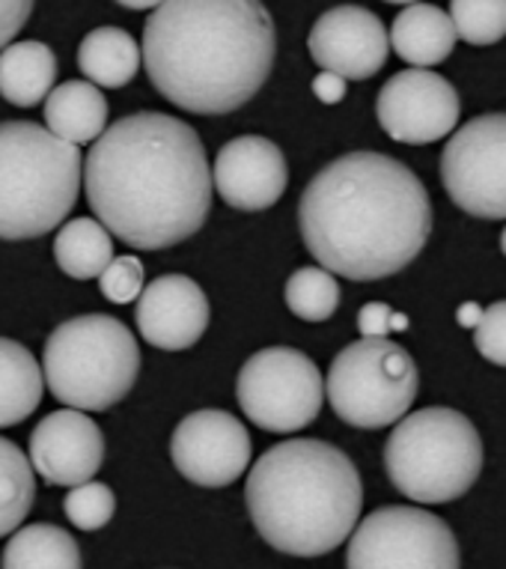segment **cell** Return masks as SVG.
<instances>
[{
  "label": "cell",
  "instance_id": "6da1fadb",
  "mask_svg": "<svg viewBox=\"0 0 506 569\" xmlns=\"http://www.w3.org/2000/svg\"><path fill=\"white\" fill-rule=\"evenodd\" d=\"M87 200L104 230L138 251H164L206 224L212 168L188 122L159 111L122 117L84 159Z\"/></svg>",
  "mask_w": 506,
  "mask_h": 569
},
{
  "label": "cell",
  "instance_id": "7a4b0ae2",
  "mask_svg": "<svg viewBox=\"0 0 506 569\" xmlns=\"http://www.w3.org/2000/svg\"><path fill=\"white\" fill-rule=\"evenodd\" d=\"M301 239L322 269L382 280L426 248L432 203L412 168L382 152H348L310 179L298 203Z\"/></svg>",
  "mask_w": 506,
  "mask_h": 569
},
{
  "label": "cell",
  "instance_id": "3957f363",
  "mask_svg": "<svg viewBox=\"0 0 506 569\" xmlns=\"http://www.w3.org/2000/svg\"><path fill=\"white\" fill-rule=\"evenodd\" d=\"M277 30L263 0H164L143 28L152 87L188 113L221 117L263 90Z\"/></svg>",
  "mask_w": 506,
  "mask_h": 569
},
{
  "label": "cell",
  "instance_id": "277c9868",
  "mask_svg": "<svg viewBox=\"0 0 506 569\" xmlns=\"http://www.w3.org/2000/svg\"><path fill=\"white\" fill-rule=\"evenodd\" d=\"M247 513L272 549L320 558L348 540L364 507L355 462L320 439H290L265 450L244 486Z\"/></svg>",
  "mask_w": 506,
  "mask_h": 569
},
{
  "label": "cell",
  "instance_id": "5b68a950",
  "mask_svg": "<svg viewBox=\"0 0 506 569\" xmlns=\"http://www.w3.org/2000/svg\"><path fill=\"white\" fill-rule=\"evenodd\" d=\"M84 159L39 122H0V239L51 233L75 209Z\"/></svg>",
  "mask_w": 506,
  "mask_h": 569
},
{
  "label": "cell",
  "instance_id": "8992f818",
  "mask_svg": "<svg viewBox=\"0 0 506 569\" xmlns=\"http://www.w3.org/2000/svg\"><path fill=\"white\" fill-rule=\"evenodd\" d=\"M141 373V346L120 319L87 313L67 319L45 340L42 376L69 409L108 411L132 391Z\"/></svg>",
  "mask_w": 506,
  "mask_h": 569
},
{
  "label": "cell",
  "instance_id": "52a82bcc",
  "mask_svg": "<svg viewBox=\"0 0 506 569\" xmlns=\"http://www.w3.org/2000/svg\"><path fill=\"white\" fill-rule=\"evenodd\" d=\"M385 468L396 492L417 505H447L477 483L483 441L456 409L403 415L385 445Z\"/></svg>",
  "mask_w": 506,
  "mask_h": 569
},
{
  "label": "cell",
  "instance_id": "ba28073f",
  "mask_svg": "<svg viewBox=\"0 0 506 569\" xmlns=\"http://www.w3.org/2000/svg\"><path fill=\"white\" fill-rule=\"evenodd\" d=\"M331 409L357 430H385L408 415L421 370L408 349L387 337H364L334 358L325 379Z\"/></svg>",
  "mask_w": 506,
  "mask_h": 569
},
{
  "label": "cell",
  "instance_id": "9c48e42d",
  "mask_svg": "<svg viewBox=\"0 0 506 569\" xmlns=\"http://www.w3.org/2000/svg\"><path fill=\"white\" fill-rule=\"evenodd\" d=\"M235 397L253 427L295 432L320 418L325 379L313 358L290 346H272L244 361L235 379Z\"/></svg>",
  "mask_w": 506,
  "mask_h": 569
},
{
  "label": "cell",
  "instance_id": "30bf717a",
  "mask_svg": "<svg viewBox=\"0 0 506 569\" xmlns=\"http://www.w3.org/2000/svg\"><path fill=\"white\" fill-rule=\"evenodd\" d=\"M459 542L451 525L421 507H382L355 525L346 567L352 569H456Z\"/></svg>",
  "mask_w": 506,
  "mask_h": 569
},
{
  "label": "cell",
  "instance_id": "8fae6325",
  "mask_svg": "<svg viewBox=\"0 0 506 569\" xmlns=\"http://www.w3.org/2000/svg\"><path fill=\"white\" fill-rule=\"evenodd\" d=\"M441 182L462 212L506 218V113H483L462 126L441 152Z\"/></svg>",
  "mask_w": 506,
  "mask_h": 569
},
{
  "label": "cell",
  "instance_id": "7c38bea8",
  "mask_svg": "<svg viewBox=\"0 0 506 569\" xmlns=\"http://www.w3.org/2000/svg\"><path fill=\"white\" fill-rule=\"evenodd\" d=\"M459 93L438 72H426L423 66L396 72L378 93L375 113L382 129L408 147L435 143L451 134L459 122Z\"/></svg>",
  "mask_w": 506,
  "mask_h": 569
},
{
  "label": "cell",
  "instance_id": "4fadbf2b",
  "mask_svg": "<svg viewBox=\"0 0 506 569\" xmlns=\"http://www.w3.org/2000/svg\"><path fill=\"white\" fill-rule=\"evenodd\" d=\"M170 459L194 486L221 489L235 483L251 466V436L230 411H194L173 432Z\"/></svg>",
  "mask_w": 506,
  "mask_h": 569
},
{
  "label": "cell",
  "instance_id": "5bb4252c",
  "mask_svg": "<svg viewBox=\"0 0 506 569\" xmlns=\"http://www.w3.org/2000/svg\"><path fill=\"white\" fill-rule=\"evenodd\" d=\"M307 48L325 72H337L346 81H366L387 63L391 37L375 12L346 3L320 16L310 30Z\"/></svg>",
  "mask_w": 506,
  "mask_h": 569
},
{
  "label": "cell",
  "instance_id": "9a60e30c",
  "mask_svg": "<svg viewBox=\"0 0 506 569\" xmlns=\"http://www.w3.org/2000/svg\"><path fill=\"white\" fill-rule=\"evenodd\" d=\"M290 186L283 150L269 138L242 134L221 147L212 168V188L221 200L242 212L269 209Z\"/></svg>",
  "mask_w": 506,
  "mask_h": 569
},
{
  "label": "cell",
  "instance_id": "2e32d148",
  "mask_svg": "<svg viewBox=\"0 0 506 569\" xmlns=\"http://www.w3.org/2000/svg\"><path fill=\"white\" fill-rule=\"evenodd\" d=\"M104 462V436L81 409L42 418L30 436V466L48 486H78L93 480Z\"/></svg>",
  "mask_w": 506,
  "mask_h": 569
},
{
  "label": "cell",
  "instance_id": "e0dca14e",
  "mask_svg": "<svg viewBox=\"0 0 506 569\" xmlns=\"http://www.w3.org/2000/svg\"><path fill=\"white\" fill-rule=\"evenodd\" d=\"M134 317L146 343L168 352H182L206 335L212 313L198 280L185 274H161L141 290Z\"/></svg>",
  "mask_w": 506,
  "mask_h": 569
},
{
  "label": "cell",
  "instance_id": "ac0fdd59",
  "mask_svg": "<svg viewBox=\"0 0 506 569\" xmlns=\"http://www.w3.org/2000/svg\"><path fill=\"white\" fill-rule=\"evenodd\" d=\"M391 48L396 51L399 60L412 66H438L453 54L456 48V28H453L451 16L432 3H408L399 16H396L394 28H391Z\"/></svg>",
  "mask_w": 506,
  "mask_h": 569
},
{
  "label": "cell",
  "instance_id": "d6986e66",
  "mask_svg": "<svg viewBox=\"0 0 506 569\" xmlns=\"http://www.w3.org/2000/svg\"><path fill=\"white\" fill-rule=\"evenodd\" d=\"M45 122L67 143H93L108 126V102L93 81H67L45 96Z\"/></svg>",
  "mask_w": 506,
  "mask_h": 569
},
{
  "label": "cell",
  "instance_id": "ffe728a7",
  "mask_svg": "<svg viewBox=\"0 0 506 569\" xmlns=\"http://www.w3.org/2000/svg\"><path fill=\"white\" fill-rule=\"evenodd\" d=\"M57 78L54 51L39 42H16L0 48V96L16 108H33L51 93Z\"/></svg>",
  "mask_w": 506,
  "mask_h": 569
},
{
  "label": "cell",
  "instance_id": "44dd1931",
  "mask_svg": "<svg viewBox=\"0 0 506 569\" xmlns=\"http://www.w3.org/2000/svg\"><path fill=\"white\" fill-rule=\"evenodd\" d=\"M42 391L45 376L28 346L0 337V430L30 418L42 400Z\"/></svg>",
  "mask_w": 506,
  "mask_h": 569
},
{
  "label": "cell",
  "instance_id": "7402d4cb",
  "mask_svg": "<svg viewBox=\"0 0 506 569\" xmlns=\"http://www.w3.org/2000/svg\"><path fill=\"white\" fill-rule=\"evenodd\" d=\"M141 48L120 28H95L90 30L78 48V69L84 72L87 81L95 87H125L141 72Z\"/></svg>",
  "mask_w": 506,
  "mask_h": 569
},
{
  "label": "cell",
  "instance_id": "603a6c76",
  "mask_svg": "<svg viewBox=\"0 0 506 569\" xmlns=\"http://www.w3.org/2000/svg\"><path fill=\"white\" fill-rule=\"evenodd\" d=\"M81 546L67 528L39 522L24 525L12 531V540L3 549V567L7 569H78Z\"/></svg>",
  "mask_w": 506,
  "mask_h": 569
},
{
  "label": "cell",
  "instance_id": "cb8c5ba5",
  "mask_svg": "<svg viewBox=\"0 0 506 569\" xmlns=\"http://www.w3.org/2000/svg\"><path fill=\"white\" fill-rule=\"evenodd\" d=\"M54 260L69 278L90 280L113 260V239L95 218H75L60 227L54 239Z\"/></svg>",
  "mask_w": 506,
  "mask_h": 569
},
{
  "label": "cell",
  "instance_id": "d4e9b609",
  "mask_svg": "<svg viewBox=\"0 0 506 569\" xmlns=\"http://www.w3.org/2000/svg\"><path fill=\"white\" fill-rule=\"evenodd\" d=\"M37 498V477L28 453L19 445L0 439V537H7L28 519Z\"/></svg>",
  "mask_w": 506,
  "mask_h": 569
},
{
  "label": "cell",
  "instance_id": "484cf974",
  "mask_svg": "<svg viewBox=\"0 0 506 569\" xmlns=\"http://www.w3.org/2000/svg\"><path fill=\"white\" fill-rule=\"evenodd\" d=\"M286 308L304 322H325L337 313L340 287L334 271L304 266L286 280Z\"/></svg>",
  "mask_w": 506,
  "mask_h": 569
},
{
  "label": "cell",
  "instance_id": "4316f807",
  "mask_svg": "<svg viewBox=\"0 0 506 569\" xmlns=\"http://www.w3.org/2000/svg\"><path fill=\"white\" fill-rule=\"evenodd\" d=\"M451 21L468 46H495L506 37V0H451Z\"/></svg>",
  "mask_w": 506,
  "mask_h": 569
},
{
  "label": "cell",
  "instance_id": "83f0119b",
  "mask_svg": "<svg viewBox=\"0 0 506 569\" xmlns=\"http://www.w3.org/2000/svg\"><path fill=\"white\" fill-rule=\"evenodd\" d=\"M69 522L81 528V531H99L111 522L117 513V498H113L111 486L95 483V480H84V483L72 486V492L67 495Z\"/></svg>",
  "mask_w": 506,
  "mask_h": 569
},
{
  "label": "cell",
  "instance_id": "f1b7e54d",
  "mask_svg": "<svg viewBox=\"0 0 506 569\" xmlns=\"http://www.w3.org/2000/svg\"><path fill=\"white\" fill-rule=\"evenodd\" d=\"M99 290L113 305H129L143 290V262L138 257H117L99 271Z\"/></svg>",
  "mask_w": 506,
  "mask_h": 569
},
{
  "label": "cell",
  "instance_id": "f546056e",
  "mask_svg": "<svg viewBox=\"0 0 506 569\" xmlns=\"http://www.w3.org/2000/svg\"><path fill=\"white\" fill-rule=\"evenodd\" d=\"M474 346L477 352L497 367H506V301H497L474 326Z\"/></svg>",
  "mask_w": 506,
  "mask_h": 569
},
{
  "label": "cell",
  "instance_id": "4dcf8cb0",
  "mask_svg": "<svg viewBox=\"0 0 506 569\" xmlns=\"http://www.w3.org/2000/svg\"><path fill=\"white\" fill-rule=\"evenodd\" d=\"M30 12H33V0H0V48L19 37Z\"/></svg>",
  "mask_w": 506,
  "mask_h": 569
},
{
  "label": "cell",
  "instance_id": "1f68e13d",
  "mask_svg": "<svg viewBox=\"0 0 506 569\" xmlns=\"http://www.w3.org/2000/svg\"><path fill=\"white\" fill-rule=\"evenodd\" d=\"M394 313L396 310L385 301H370L357 313V331L364 337H387L394 331Z\"/></svg>",
  "mask_w": 506,
  "mask_h": 569
},
{
  "label": "cell",
  "instance_id": "d6a6232c",
  "mask_svg": "<svg viewBox=\"0 0 506 569\" xmlns=\"http://www.w3.org/2000/svg\"><path fill=\"white\" fill-rule=\"evenodd\" d=\"M313 93L320 96V102L337 104L343 96H346V78L337 76V72H325L322 69L320 76L313 78Z\"/></svg>",
  "mask_w": 506,
  "mask_h": 569
},
{
  "label": "cell",
  "instance_id": "836d02e7",
  "mask_svg": "<svg viewBox=\"0 0 506 569\" xmlns=\"http://www.w3.org/2000/svg\"><path fill=\"white\" fill-rule=\"evenodd\" d=\"M479 317H483V308H479V305H474V301H468V305H462L459 308V326L462 328H470V331H474V326H477L479 322Z\"/></svg>",
  "mask_w": 506,
  "mask_h": 569
},
{
  "label": "cell",
  "instance_id": "e575fe53",
  "mask_svg": "<svg viewBox=\"0 0 506 569\" xmlns=\"http://www.w3.org/2000/svg\"><path fill=\"white\" fill-rule=\"evenodd\" d=\"M117 3L125 7V10H155L164 0H117Z\"/></svg>",
  "mask_w": 506,
  "mask_h": 569
},
{
  "label": "cell",
  "instance_id": "d590c367",
  "mask_svg": "<svg viewBox=\"0 0 506 569\" xmlns=\"http://www.w3.org/2000/svg\"><path fill=\"white\" fill-rule=\"evenodd\" d=\"M408 328V317H403V313H394V331H405Z\"/></svg>",
  "mask_w": 506,
  "mask_h": 569
},
{
  "label": "cell",
  "instance_id": "8d00e7d4",
  "mask_svg": "<svg viewBox=\"0 0 506 569\" xmlns=\"http://www.w3.org/2000/svg\"><path fill=\"white\" fill-rule=\"evenodd\" d=\"M385 3H405L408 7V3H417V0H385Z\"/></svg>",
  "mask_w": 506,
  "mask_h": 569
},
{
  "label": "cell",
  "instance_id": "74e56055",
  "mask_svg": "<svg viewBox=\"0 0 506 569\" xmlns=\"http://www.w3.org/2000/svg\"><path fill=\"white\" fill-rule=\"evenodd\" d=\"M500 251H504V257H506V230H504V236H500Z\"/></svg>",
  "mask_w": 506,
  "mask_h": 569
}]
</instances>
